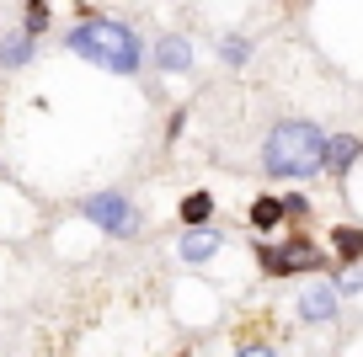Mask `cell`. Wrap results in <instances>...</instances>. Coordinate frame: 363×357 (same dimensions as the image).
<instances>
[{"mask_svg": "<svg viewBox=\"0 0 363 357\" xmlns=\"http://www.w3.org/2000/svg\"><path fill=\"white\" fill-rule=\"evenodd\" d=\"M284 219H289L284 198H257L251 203V224H257V230H272V224H284Z\"/></svg>", "mask_w": 363, "mask_h": 357, "instance_id": "cell-11", "label": "cell"}, {"mask_svg": "<svg viewBox=\"0 0 363 357\" xmlns=\"http://www.w3.org/2000/svg\"><path fill=\"white\" fill-rule=\"evenodd\" d=\"M219 246H225V234L208 224V230H187L177 251H182V261H208V256H219Z\"/></svg>", "mask_w": 363, "mask_h": 357, "instance_id": "cell-7", "label": "cell"}, {"mask_svg": "<svg viewBox=\"0 0 363 357\" xmlns=\"http://www.w3.org/2000/svg\"><path fill=\"white\" fill-rule=\"evenodd\" d=\"M262 267L272 278H289V272H320L326 256H320L310 240H289V246H262Z\"/></svg>", "mask_w": 363, "mask_h": 357, "instance_id": "cell-4", "label": "cell"}, {"mask_svg": "<svg viewBox=\"0 0 363 357\" xmlns=\"http://www.w3.org/2000/svg\"><path fill=\"white\" fill-rule=\"evenodd\" d=\"M284 208H289V219H305L310 203H305V198H284Z\"/></svg>", "mask_w": 363, "mask_h": 357, "instance_id": "cell-16", "label": "cell"}, {"mask_svg": "<svg viewBox=\"0 0 363 357\" xmlns=\"http://www.w3.org/2000/svg\"><path fill=\"white\" fill-rule=\"evenodd\" d=\"M80 213H86L96 230H107V234H118V240H128V234L139 230V208L123 198V192H91L86 203H80Z\"/></svg>", "mask_w": 363, "mask_h": 357, "instance_id": "cell-3", "label": "cell"}, {"mask_svg": "<svg viewBox=\"0 0 363 357\" xmlns=\"http://www.w3.org/2000/svg\"><path fill=\"white\" fill-rule=\"evenodd\" d=\"M337 304H342L337 283H310V288L299 293V320L305 325H326V320H337Z\"/></svg>", "mask_w": 363, "mask_h": 357, "instance_id": "cell-5", "label": "cell"}, {"mask_svg": "<svg viewBox=\"0 0 363 357\" xmlns=\"http://www.w3.org/2000/svg\"><path fill=\"white\" fill-rule=\"evenodd\" d=\"M182 219H187V230H208L214 198H208V192H187V198H182Z\"/></svg>", "mask_w": 363, "mask_h": 357, "instance_id": "cell-10", "label": "cell"}, {"mask_svg": "<svg viewBox=\"0 0 363 357\" xmlns=\"http://www.w3.org/2000/svg\"><path fill=\"white\" fill-rule=\"evenodd\" d=\"M33 54H38V38H27L22 27L0 38V64H6V69H22V64H27Z\"/></svg>", "mask_w": 363, "mask_h": 357, "instance_id": "cell-9", "label": "cell"}, {"mask_svg": "<svg viewBox=\"0 0 363 357\" xmlns=\"http://www.w3.org/2000/svg\"><path fill=\"white\" fill-rule=\"evenodd\" d=\"M358 155H363V139L337 134V139L326 144V171H331V176H347V171L358 166Z\"/></svg>", "mask_w": 363, "mask_h": 357, "instance_id": "cell-8", "label": "cell"}, {"mask_svg": "<svg viewBox=\"0 0 363 357\" xmlns=\"http://www.w3.org/2000/svg\"><path fill=\"white\" fill-rule=\"evenodd\" d=\"M326 144L331 139L320 134L315 123L289 118V123H278L267 134V144H262V171H267V176H284V181H305V176H315V171H326Z\"/></svg>", "mask_w": 363, "mask_h": 357, "instance_id": "cell-2", "label": "cell"}, {"mask_svg": "<svg viewBox=\"0 0 363 357\" xmlns=\"http://www.w3.org/2000/svg\"><path fill=\"white\" fill-rule=\"evenodd\" d=\"M65 48L80 54L86 64L107 69V75H139V64H145L139 33L123 27V22H107V16H80V22L65 33Z\"/></svg>", "mask_w": 363, "mask_h": 357, "instance_id": "cell-1", "label": "cell"}, {"mask_svg": "<svg viewBox=\"0 0 363 357\" xmlns=\"http://www.w3.org/2000/svg\"><path fill=\"white\" fill-rule=\"evenodd\" d=\"M155 64L166 69V75H187V69H193V43H187L182 33H166L155 43Z\"/></svg>", "mask_w": 363, "mask_h": 357, "instance_id": "cell-6", "label": "cell"}, {"mask_svg": "<svg viewBox=\"0 0 363 357\" xmlns=\"http://www.w3.org/2000/svg\"><path fill=\"white\" fill-rule=\"evenodd\" d=\"M331 246H337V256H342V261H363V230L342 224V230H331Z\"/></svg>", "mask_w": 363, "mask_h": 357, "instance_id": "cell-12", "label": "cell"}, {"mask_svg": "<svg viewBox=\"0 0 363 357\" xmlns=\"http://www.w3.org/2000/svg\"><path fill=\"white\" fill-rule=\"evenodd\" d=\"M235 357H278V352H272V346H240Z\"/></svg>", "mask_w": 363, "mask_h": 357, "instance_id": "cell-17", "label": "cell"}, {"mask_svg": "<svg viewBox=\"0 0 363 357\" xmlns=\"http://www.w3.org/2000/svg\"><path fill=\"white\" fill-rule=\"evenodd\" d=\"M219 54H225L230 64H246V54H251V48H246V38H225V43H219Z\"/></svg>", "mask_w": 363, "mask_h": 357, "instance_id": "cell-14", "label": "cell"}, {"mask_svg": "<svg viewBox=\"0 0 363 357\" xmlns=\"http://www.w3.org/2000/svg\"><path fill=\"white\" fill-rule=\"evenodd\" d=\"M337 293H363V267H358V272H347V278L337 283Z\"/></svg>", "mask_w": 363, "mask_h": 357, "instance_id": "cell-15", "label": "cell"}, {"mask_svg": "<svg viewBox=\"0 0 363 357\" xmlns=\"http://www.w3.org/2000/svg\"><path fill=\"white\" fill-rule=\"evenodd\" d=\"M43 27H48V6H43V0H33V6L22 11V33L27 38H43Z\"/></svg>", "mask_w": 363, "mask_h": 357, "instance_id": "cell-13", "label": "cell"}]
</instances>
